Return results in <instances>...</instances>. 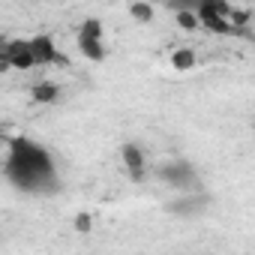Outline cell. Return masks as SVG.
Here are the masks:
<instances>
[{"label":"cell","instance_id":"obj_1","mask_svg":"<svg viewBox=\"0 0 255 255\" xmlns=\"http://www.w3.org/2000/svg\"><path fill=\"white\" fill-rule=\"evenodd\" d=\"M6 180L27 195H54L60 180H57V165L51 153L36 144L33 138H12L3 162Z\"/></svg>","mask_w":255,"mask_h":255},{"label":"cell","instance_id":"obj_2","mask_svg":"<svg viewBox=\"0 0 255 255\" xmlns=\"http://www.w3.org/2000/svg\"><path fill=\"white\" fill-rule=\"evenodd\" d=\"M195 15H198L201 27H207L210 33H219V36H231V33H237V27H234V21H231L234 9H231L228 3H222V0L198 3V6H195Z\"/></svg>","mask_w":255,"mask_h":255},{"label":"cell","instance_id":"obj_3","mask_svg":"<svg viewBox=\"0 0 255 255\" xmlns=\"http://www.w3.org/2000/svg\"><path fill=\"white\" fill-rule=\"evenodd\" d=\"M75 42H78V51H81L87 60H93V63H102V60H105V36H102V24H99L96 18L81 21Z\"/></svg>","mask_w":255,"mask_h":255},{"label":"cell","instance_id":"obj_4","mask_svg":"<svg viewBox=\"0 0 255 255\" xmlns=\"http://www.w3.org/2000/svg\"><path fill=\"white\" fill-rule=\"evenodd\" d=\"M159 180H165V183H168L171 189H177L180 195H183V192H198V189H192L195 180H198V174H195L192 162H186V159L165 162V165L159 168Z\"/></svg>","mask_w":255,"mask_h":255},{"label":"cell","instance_id":"obj_5","mask_svg":"<svg viewBox=\"0 0 255 255\" xmlns=\"http://www.w3.org/2000/svg\"><path fill=\"white\" fill-rule=\"evenodd\" d=\"M0 63H3L6 69H18V72L36 69V57H33V45H30V39H9V42L3 45Z\"/></svg>","mask_w":255,"mask_h":255},{"label":"cell","instance_id":"obj_6","mask_svg":"<svg viewBox=\"0 0 255 255\" xmlns=\"http://www.w3.org/2000/svg\"><path fill=\"white\" fill-rule=\"evenodd\" d=\"M210 207V195L207 192H183L177 201H171L168 204V210L174 213V216H180V219H192V216H201L204 210Z\"/></svg>","mask_w":255,"mask_h":255},{"label":"cell","instance_id":"obj_7","mask_svg":"<svg viewBox=\"0 0 255 255\" xmlns=\"http://www.w3.org/2000/svg\"><path fill=\"white\" fill-rule=\"evenodd\" d=\"M30 45H33V57H36V66H54V63H63L57 45L51 36L39 33V36H30Z\"/></svg>","mask_w":255,"mask_h":255},{"label":"cell","instance_id":"obj_8","mask_svg":"<svg viewBox=\"0 0 255 255\" xmlns=\"http://www.w3.org/2000/svg\"><path fill=\"white\" fill-rule=\"evenodd\" d=\"M120 159H123V165H126V171H129V177L132 180H141L144 177V150L138 147V144H123L120 147Z\"/></svg>","mask_w":255,"mask_h":255},{"label":"cell","instance_id":"obj_9","mask_svg":"<svg viewBox=\"0 0 255 255\" xmlns=\"http://www.w3.org/2000/svg\"><path fill=\"white\" fill-rule=\"evenodd\" d=\"M30 96H33V102H39V105H51V102L60 99V87H57L54 81H39V84L30 87Z\"/></svg>","mask_w":255,"mask_h":255},{"label":"cell","instance_id":"obj_10","mask_svg":"<svg viewBox=\"0 0 255 255\" xmlns=\"http://www.w3.org/2000/svg\"><path fill=\"white\" fill-rule=\"evenodd\" d=\"M171 66H174L177 72H189V69L195 66V51H192V48H174V51H171Z\"/></svg>","mask_w":255,"mask_h":255},{"label":"cell","instance_id":"obj_11","mask_svg":"<svg viewBox=\"0 0 255 255\" xmlns=\"http://www.w3.org/2000/svg\"><path fill=\"white\" fill-rule=\"evenodd\" d=\"M129 15H132L138 24H150V21H153V6H150V3H132V6H129Z\"/></svg>","mask_w":255,"mask_h":255},{"label":"cell","instance_id":"obj_12","mask_svg":"<svg viewBox=\"0 0 255 255\" xmlns=\"http://www.w3.org/2000/svg\"><path fill=\"white\" fill-rule=\"evenodd\" d=\"M177 24H180L183 30H198V27H201L195 9H180V12H177Z\"/></svg>","mask_w":255,"mask_h":255}]
</instances>
